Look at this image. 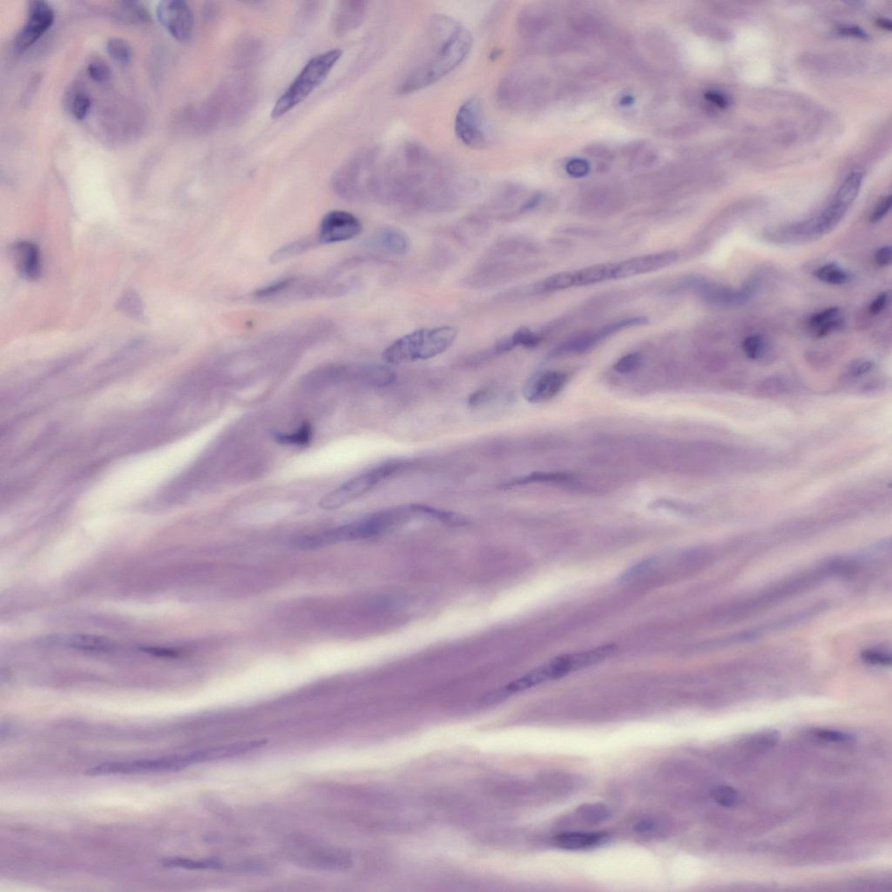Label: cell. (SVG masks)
<instances>
[{"label": "cell", "instance_id": "obj_1", "mask_svg": "<svg viewBox=\"0 0 892 892\" xmlns=\"http://www.w3.org/2000/svg\"><path fill=\"white\" fill-rule=\"evenodd\" d=\"M379 176V201L424 210L454 207L474 187L417 142L383 156Z\"/></svg>", "mask_w": 892, "mask_h": 892}, {"label": "cell", "instance_id": "obj_2", "mask_svg": "<svg viewBox=\"0 0 892 892\" xmlns=\"http://www.w3.org/2000/svg\"><path fill=\"white\" fill-rule=\"evenodd\" d=\"M472 37L461 23L445 15L431 17L417 63L401 81L397 92L409 95L447 76L468 58Z\"/></svg>", "mask_w": 892, "mask_h": 892}, {"label": "cell", "instance_id": "obj_3", "mask_svg": "<svg viewBox=\"0 0 892 892\" xmlns=\"http://www.w3.org/2000/svg\"><path fill=\"white\" fill-rule=\"evenodd\" d=\"M415 514L411 509L382 511L355 522L333 528L324 533L304 535L293 540V547L299 550H314L341 542L365 540L379 536L399 526Z\"/></svg>", "mask_w": 892, "mask_h": 892}, {"label": "cell", "instance_id": "obj_4", "mask_svg": "<svg viewBox=\"0 0 892 892\" xmlns=\"http://www.w3.org/2000/svg\"><path fill=\"white\" fill-rule=\"evenodd\" d=\"M383 154L379 149L359 151L337 171L332 178L335 193L346 201L363 202L376 201Z\"/></svg>", "mask_w": 892, "mask_h": 892}, {"label": "cell", "instance_id": "obj_5", "mask_svg": "<svg viewBox=\"0 0 892 892\" xmlns=\"http://www.w3.org/2000/svg\"><path fill=\"white\" fill-rule=\"evenodd\" d=\"M457 338V329L452 326L418 329L388 346L382 358L393 365L433 358L447 352Z\"/></svg>", "mask_w": 892, "mask_h": 892}, {"label": "cell", "instance_id": "obj_6", "mask_svg": "<svg viewBox=\"0 0 892 892\" xmlns=\"http://www.w3.org/2000/svg\"><path fill=\"white\" fill-rule=\"evenodd\" d=\"M342 55V50L333 49L315 55L308 60L287 90L274 103L271 117H282L305 101L326 80Z\"/></svg>", "mask_w": 892, "mask_h": 892}, {"label": "cell", "instance_id": "obj_7", "mask_svg": "<svg viewBox=\"0 0 892 892\" xmlns=\"http://www.w3.org/2000/svg\"><path fill=\"white\" fill-rule=\"evenodd\" d=\"M616 650V645L607 644L588 651L561 655L512 682L509 688L513 693L527 691L545 682L556 680L572 672L598 664L599 662L612 656Z\"/></svg>", "mask_w": 892, "mask_h": 892}, {"label": "cell", "instance_id": "obj_8", "mask_svg": "<svg viewBox=\"0 0 892 892\" xmlns=\"http://www.w3.org/2000/svg\"><path fill=\"white\" fill-rule=\"evenodd\" d=\"M353 288L351 283L288 276L271 283L254 292L253 297L261 302H282L342 296Z\"/></svg>", "mask_w": 892, "mask_h": 892}, {"label": "cell", "instance_id": "obj_9", "mask_svg": "<svg viewBox=\"0 0 892 892\" xmlns=\"http://www.w3.org/2000/svg\"><path fill=\"white\" fill-rule=\"evenodd\" d=\"M406 465V463L399 461L386 463L356 476L342 484L338 488L326 494L319 502V506L324 510L340 509L368 493L384 479L399 472Z\"/></svg>", "mask_w": 892, "mask_h": 892}, {"label": "cell", "instance_id": "obj_10", "mask_svg": "<svg viewBox=\"0 0 892 892\" xmlns=\"http://www.w3.org/2000/svg\"><path fill=\"white\" fill-rule=\"evenodd\" d=\"M190 754L173 756L156 759H142L129 761H115L97 765L88 772L92 777L109 775H133L176 772L193 765Z\"/></svg>", "mask_w": 892, "mask_h": 892}, {"label": "cell", "instance_id": "obj_11", "mask_svg": "<svg viewBox=\"0 0 892 892\" xmlns=\"http://www.w3.org/2000/svg\"><path fill=\"white\" fill-rule=\"evenodd\" d=\"M454 131L457 138L470 149H482L488 145L489 133L479 98L469 99L459 106Z\"/></svg>", "mask_w": 892, "mask_h": 892}, {"label": "cell", "instance_id": "obj_12", "mask_svg": "<svg viewBox=\"0 0 892 892\" xmlns=\"http://www.w3.org/2000/svg\"><path fill=\"white\" fill-rule=\"evenodd\" d=\"M677 258V253L667 251L634 257L620 262L599 264L600 280L602 283L654 272L672 265Z\"/></svg>", "mask_w": 892, "mask_h": 892}, {"label": "cell", "instance_id": "obj_13", "mask_svg": "<svg viewBox=\"0 0 892 892\" xmlns=\"http://www.w3.org/2000/svg\"><path fill=\"white\" fill-rule=\"evenodd\" d=\"M157 18L174 39L187 42L193 36L194 13L183 0H165L157 6Z\"/></svg>", "mask_w": 892, "mask_h": 892}, {"label": "cell", "instance_id": "obj_14", "mask_svg": "<svg viewBox=\"0 0 892 892\" xmlns=\"http://www.w3.org/2000/svg\"><path fill=\"white\" fill-rule=\"evenodd\" d=\"M363 225L351 213L332 210L322 218L317 240L319 245H332L349 241L361 234Z\"/></svg>", "mask_w": 892, "mask_h": 892}, {"label": "cell", "instance_id": "obj_15", "mask_svg": "<svg viewBox=\"0 0 892 892\" xmlns=\"http://www.w3.org/2000/svg\"><path fill=\"white\" fill-rule=\"evenodd\" d=\"M54 22V12L50 5L44 1L30 3L28 17L16 38L15 47L24 51L39 40Z\"/></svg>", "mask_w": 892, "mask_h": 892}, {"label": "cell", "instance_id": "obj_16", "mask_svg": "<svg viewBox=\"0 0 892 892\" xmlns=\"http://www.w3.org/2000/svg\"><path fill=\"white\" fill-rule=\"evenodd\" d=\"M648 320L646 317H632L627 318L613 324L604 326L602 329L595 332L586 333V334L579 336V337L572 338L571 340L561 345L560 347L555 349L554 355H567V354H581V353L589 351L590 349L595 347L597 344L609 336L615 334L616 332L622 331L624 329L636 327V326L647 324Z\"/></svg>", "mask_w": 892, "mask_h": 892}, {"label": "cell", "instance_id": "obj_17", "mask_svg": "<svg viewBox=\"0 0 892 892\" xmlns=\"http://www.w3.org/2000/svg\"><path fill=\"white\" fill-rule=\"evenodd\" d=\"M214 98L221 108L222 115H227L228 113L231 119H239L248 111L254 95L247 82L233 81L222 85Z\"/></svg>", "mask_w": 892, "mask_h": 892}, {"label": "cell", "instance_id": "obj_18", "mask_svg": "<svg viewBox=\"0 0 892 892\" xmlns=\"http://www.w3.org/2000/svg\"><path fill=\"white\" fill-rule=\"evenodd\" d=\"M567 379V376L560 372H547L534 377L523 388L525 399L534 404L547 402L561 392Z\"/></svg>", "mask_w": 892, "mask_h": 892}, {"label": "cell", "instance_id": "obj_19", "mask_svg": "<svg viewBox=\"0 0 892 892\" xmlns=\"http://www.w3.org/2000/svg\"><path fill=\"white\" fill-rule=\"evenodd\" d=\"M367 10L368 2L362 0H345L338 3L332 16L333 33L342 37L358 29L365 22Z\"/></svg>", "mask_w": 892, "mask_h": 892}, {"label": "cell", "instance_id": "obj_20", "mask_svg": "<svg viewBox=\"0 0 892 892\" xmlns=\"http://www.w3.org/2000/svg\"><path fill=\"white\" fill-rule=\"evenodd\" d=\"M12 256L17 271L24 279L35 281L42 270L39 247L29 241H19L12 247Z\"/></svg>", "mask_w": 892, "mask_h": 892}, {"label": "cell", "instance_id": "obj_21", "mask_svg": "<svg viewBox=\"0 0 892 892\" xmlns=\"http://www.w3.org/2000/svg\"><path fill=\"white\" fill-rule=\"evenodd\" d=\"M372 245L393 255H406L411 242L406 233L395 227H383L374 235Z\"/></svg>", "mask_w": 892, "mask_h": 892}, {"label": "cell", "instance_id": "obj_22", "mask_svg": "<svg viewBox=\"0 0 892 892\" xmlns=\"http://www.w3.org/2000/svg\"><path fill=\"white\" fill-rule=\"evenodd\" d=\"M302 859L307 866L324 870H346L352 864L351 857L339 850H314Z\"/></svg>", "mask_w": 892, "mask_h": 892}, {"label": "cell", "instance_id": "obj_23", "mask_svg": "<svg viewBox=\"0 0 892 892\" xmlns=\"http://www.w3.org/2000/svg\"><path fill=\"white\" fill-rule=\"evenodd\" d=\"M609 839L606 832H565L556 836L555 843L562 849L579 850L602 845Z\"/></svg>", "mask_w": 892, "mask_h": 892}, {"label": "cell", "instance_id": "obj_24", "mask_svg": "<svg viewBox=\"0 0 892 892\" xmlns=\"http://www.w3.org/2000/svg\"><path fill=\"white\" fill-rule=\"evenodd\" d=\"M700 294L707 301L715 304H733L743 303L750 296V289L736 291L715 286V284L702 283L698 287Z\"/></svg>", "mask_w": 892, "mask_h": 892}, {"label": "cell", "instance_id": "obj_25", "mask_svg": "<svg viewBox=\"0 0 892 892\" xmlns=\"http://www.w3.org/2000/svg\"><path fill=\"white\" fill-rule=\"evenodd\" d=\"M66 644L75 650L89 652H108L115 650L114 641L105 637L77 634L67 638Z\"/></svg>", "mask_w": 892, "mask_h": 892}, {"label": "cell", "instance_id": "obj_26", "mask_svg": "<svg viewBox=\"0 0 892 892\" xmlns=\"http://www.w3.org/2000/svg\"><path fill=\"white\" fill-rule=\"evenodd\" d=\"M862 180V174L859 172H853L849 174L846 179L843 181L841 186H840L838 193L836 194L835 197L833 199V201L848 209L859 193Z\"/></svg>", "mask_w": 892, "mask_h": 892}, {"label": "cell", "instance_id": "obj_27", "mask_svg": "<svg viewBox=\"0 0 892 892\" xmlns=\"http://www.w3.org/2000/svg\"><path fill=\"white\" fill-rule=\"evenodd\" d=\"M411 507L415 514H420V515L431 518V519L437 520L440 522L449 525V526L464 527L468 525V520L464 517L454 513L434 509V507L423 505V504H413V505H411Z\"/></svg>", "mask_w": 892, "mask_h": 892}, {"label": "cell", "instance_id": "obj_28", "mask_svg": "<svg viewBox=\"0 0 892 892\" xmlns=\"http://www.w3.org/2000/svg\"><path fill=\"white\" fill-rule=\"evenodd\" d=\"M317 242V240L305 238L297 241H294L288 245L281 247L274 251L270 256V262L278 263L284 262L293 257L301 255L302 253L306 252L307 250L313 248Z\"/></svg>", "mask_w": 892, "mask_h": 892}, {"label": "cell", "instance_id": "obj_29", "mask_svg": "<svg viewBox=\"0 0 892 892\" xmlns=\"http://www.w3.org/2000/svg\"><path fill=\"white\" fill-rule=\"evenodd\" d=\"M574 479V476L568 472H538L531 473V474L523 478L518 479L506 484V487L524 486L533 483H565L570 482Z\"/></svg>", "mask_w": 892, "mask_h": 892}, {"label": "cell", "instance_id": "obj_30", "mask_svg": "<svg viewBox=\"0 0 892 892\" xmlns=\"http://www.w3.org/2000/svg\"><path fill=\"white\" fill-rule=\"evenodd\" d=\"M163 864L166 867L183 868L187 870H216L221 869L223 866L221 861L216 859L195 861L183 859V857H171V859H165Z\"/></svg>", "mask_w": 892, "mask_h": 892}, {"label": "cell", "instance_id": "obj_31", "mask_svg": "<svg viewBox=\"0 0 892 892\" xmlns=\"http://www.w3.org/2000/svg\"><path fill=\"white\" fill-rule=\"evenodd\" d=\"M815 276L821 282L832 284V286H841L850 280L849 274L834 263L820 267L816 270Z\"/></svg>", "mask_w": 892, "mask_h": 892}, {"label": "cell", "instance_id": "obj_32", "mask_svg": "<svg viewBox=\"0 0 892 892\" xmlns=\"http://www.w3.org/2000/svg\"><path fill=\"white\" fill-rule=\"evenodd\" d=\"M109 56L119 64H128L131 60L132 50L129 44L121 38H113L106 44Z\"/></svg>", "mask_w": 892, "mask_h": 892}, {"label": "cell", "instance_id": "obj_33", "mask_svg": "<svg viewBox=\"0 0 892 892\" xmlns=\"http://www.w3.org/2000/svg\"><path fill=\"white\" fill-rule=\"evenodd\" d=\"M119 310H122L130 317L137 319V320H142L144 318L142 301H140L138 295L132 290H129L123 295L122 299L119 300Z\"/></svg>", "mask_w": 892, "mask_h": 892}, {"label": "cell", "instance_id": "obj_34", "mask_svg": "<svg viewBox=\"0 0 892 892\" xmlns=\"http://www.w3.org/2000/svg\"><path fill=\"white\" fill-rule=\"evenodd\" d=\"M312 435L311 427L310 424H304L299 428V430L295 431L292 434L280 433L274 432L273 437L276 441L283 445H305L311 441Z\"/></svg>", "mask_w": 892, "mask_h": 892}, {"label": "cell", "instance_id": "obj_35", "mask_svg": "<svg viewBox=\"0 0 892 892\" xmlns=\"http://www.w3.org/2000/svg\"><path fill=\"white\" fill-rule=\"evenodd\" d=\"M792 390V383L784 377H774L761 383L758 392L767 396H777L788 393Z\"/></svg>", "mask_w": 892, "mask_h": 892}, {"label": "cell", "instance_id": "obj_36", "mask_svg": "<svg viewBox=\"0 0 892 892\" xmlns=\"http://www.w3.org/2000/svg\"><path fill=\"white\" fill-rule=\"evenodd\" d=\"M743 349L748 358L752 360H759L765 354L766 344H765L764 338L761 336H750V337L744 339Z\"/></svg>", "mask_w": 892, "mask_h": 892}, {"label": "cell", "instance_id": "obj_37", "mask_svg": "<svg viewBox=\"0 0 892 892\" xmlns=\"http://www.w3.org/2000/svg\"><path fill=\"white\" fill-rule=\"evenodd\" d=\"M511 338H512V340L515 348L519 347V346L525 348L536 347L541 340L540 335L526 327L517 329V331L511 336Z\"/></svg>", "mask_w": 892, "mask_h": 892}, {"label": "cell", "instance_id": "obj_38", "mask_svg": "<svg viewBox=\"0 0 892 892\" xmlns=\"http://www.w3.org/2000/svg\"><path fill=\"white\" fill-rule=\"evenodd\" d=\"M712 797L717 804L727 808L735 807L740 801L738 792L729 786L717 787L713 791Z\"/></svg>", "mask_w": 892, "mask_h": 892}, {"label": "cell", "instance_id": "obj_39", "mask_svg": "<svg viewBox=\"0 0 892 892\" xmlns=\"http://www.w3.org/2000/svg\"><path fill=\"white\" fill-rule=\"evenodd\" d=\"M579 814L588 821H605L610 816L609 808L602 804H584L578 809Z\"/></svg>", "mask_w": 892, "mask_h": 892}, {"label": "cell", "instance_id": "obj_40", "mask_svg": "<svg viewBox=\"0 0 892 892\" xmlns=\"http://www.w3.org/2000/svg\"><path fill=\"white\" fill-rule=\"evenodd\" d=\"M641 361H643V356L639 353H631L619 359L613 368L620 374H629L639 368Z\"/></svg>", "mask_w": 892, "mask_h": 892}, {"label": "cell", "instance_id": "obj_41", "mask_svg": "<svg viewBox=\"0 0 892 892\" xmlns=\"http://www.w3.org/2000/svg\"><path fill=\"white\" fill-rule=\"evenodd\" d=\"M814 736L818 740L834 743H847L852 742L853 737L849 734L839 730L816 729Z\"/></svg>", "mask_w": 892, "mask_h": 892}, {"label": "cell", "instance_id": "obj_42", "mask_svg": "<svg viewBox=\"0 0 892 892\" xmlns=\"http://www.w3.org/2000/svg\"><path fill=\"white\" fill-rule=\"evenodd\" d=\"M861 658H862V660L867 664L882 666V667L890 666L891 661V654L880 650H869L864 651L862 655H861Z\"/></svg>", "mask_w": 892, "mask_h": 892}, {"label": "cell", "instance_id": "obj_43", "mask_svg": "<svg viewBox=\"0 0 892 892\" xmlns=\"http://www.w3.org/2000/svg\"><path fill=\"white\" fill-rule=\"evenodd\" d=\"M840 312H841L840 308L836 307L829 308H826V310L819 311L818 313L813 315L811 319H809V327H811L813 331H815L816 329H818L819 326L825 324V322L839 317Z\"/></svg>", "mask_w": 892, "mask_h": 892}, {"label": "cell", "instance_id": "obj_44", "mask_svg": "<svg viewBox=\"0 0 892 892\" xmlns=\"http://www.w3.org/2000/svg\"><path fill=\"white\" fill-rule=\"evenodd\" d=\"M90 108V99L88 95L82 94V92L75 96L73 102H72V113H73L74 117L78 119H85Z\"/></svg>", "mask_w": 892, "mask_h": 892}, {"label": "cell", "instance_id": "obj_45", "mask_svg": "<svg viewBox=\"0 0 892 892\" xmlns=\"http://www.w3.org/2000/svg\"><path fill=\"white\" fill-rule=\"evenodd\" d=\"M88 71L89 76L97 82H105L108 81L110 76H111L110 68L103 61H92L89 64Z\"/></svg>", "mask_w": 892, "mask_h": 892}, {"label": "cell", "instance_id": "obj_46", "mask_svg": "<svg viewBox=\"0 0 892 892\" xmlns=\"http://www.w3.org/2000/svg\"><path fill=\"white\" fill-rule=\"evenodd\" d=\"M655 563H656V561L654 560V559H650V560L644 561L639 564L634 565L622 575L623 581H631V579L639 577V576L646 575L647 572H650L654 567Z\"/></svg>", "mask_w": 892, "mask_h": 892}, {"label": "cell", "instance_id": "obj_47", "mask_svg": "<svg viewBox=\"0 0 892 892\" xmlns=\"http://www.w3.org/2000/svg\"><path fill=\"white\" fill-rule=\"evenodd\" d=\"M874 368V363L871 361H856L848 367L845 372L846 379H857V377L866 375Z\"/></svg>", "mask_w": 892, "mask_h": 892}, {"label": "cell", "instance_id": "obj_48", "mask_svg": "<svg viewBox=\"0 0 892 892\" xmlns=\"http://www.w3.org/2000/svg\"><path fill=\"white\" fill-rule=\"evenodd\" d=\"M845 321L839 317L819 326V327L816 329L814 331L816 337L825 338L826 336L832 334L833 332L842 331V329L845 328Z\"/></svg>", "mask_w": 892, "mask_h": 892}, {"label": "cell", "instance_id": "obj_49", "mask_svg": "<svg viewBox=\"0 0 892 892\" xmlns=\"http://www.w3.org/2000/svg\"><path fill=\"white\" fill-rule=\"evenodd\" d=\"M891 204V197H885L884 200L881 201L880 204L877 206V208L874 209L873 214L870 216V221L871 222H877L881 221V220L888 214V212L890 211Z\"/></svg>", "mask_w": 892, "mask_h": 892}, {"label": "cell", "instance_id": "obj_50", "mask_svg": "<svg viewBox=\"0 0 892 892\" xmlns=\"http://www.w3.org/2000/svg\"><path fill=\"white\" fill-rule=\"evenodd\" d=\"M892 260V249L890 246H885L878 249L875 254V261L877 265L880 267H887L890 265Z\"/></svg>", "mask_w": 892, "mask_h": 892}, {"label": "cell", "instance_id": "obj_51", "mask_svg": "<svg viewBox=\"0 0 892 892\" xmlns=\"http://www.w3.org/2000/svg\"><path fill=\"white\" fill-rule=\"evenodd\" d=\"M889 297H890V295H889V291H887V292L881 294L879 296L875 298L869 307L870 313L873 315L879 314L880 312L886 307L889 302Z\"/></svg>", "mask_w": 892, "mask_h": 892}, {"label": "cell", "instance_id": "obj_52", "mask_svg": "<svg viewBox=\"0 0 892 892\" xmlns=\"http://www.w3.org/2000/svg\"><path fill=\"white\" fill-rule=\"evenodd\" d=\"M492 397V393H490V390H480L470 396L468 403L470 406H478L480 404L488 402Z\"/></svg>", "mask_w": 892, "mask_h": 892}, {"label": "cell", "instance_id": "obj_53", "mask_svg": "<svg viewBox=\"0 0 892 892\" xmlns=\"http://www.w3.org/2000/svg\"><path fill=\"white\" fill-rule=\"evenodd\" d=\"M706 98L720 108H726L729 106V98H727L725 95L720 94L719 92L710 91L707 92Z\"/></svg>", "mask_w": 892, "mask_h": 892}, {"label": "cell", "instance_id": "obj_54", "mask_svg": "<svg viewBox=\"0 0 892 892\" xmlns=\"http://www.w3.org/2000/svg\"><path fill=\"white\" fill-rule=\"evenodd\" d=\"M142 650L147 652V653L156 654L157 656L161 657H176L177 655L176 651L167 650V648L146 647H143Z\"/></svg>", "mask_w": 892, "mask_h": 892}, {"label": "cell", "instance_id": "obj_55", "mask_svg": "<svg viewBox=\"0 0 892 892\" xmlns=\"http://www.w3.org/2000/svg\"><path fill=\"white\" fill-rule=\"evenodd\" d=\"M840 32H841L842 34H846V35H849V36H854L857 38L866 37V33H864V31L859 28V27H853V26L842 27V28L840 29Z\"/></svg>", "mask_w": 892, "mask_h": 892}, {"label": "cell", "instance_id": "obj_56", "mask_svg": "<svg viewBox=\"0 0 892 892\" xmlns=\"http://www.w3.org/2000/svg\"><path fill=\"white\" fill-rule=\"evenodd\" d=\"M877 26L884 30H888V31L891 30V22H888V20L886 19L877 20Z\"/></svg>", "mask_w": 892, "mask_h": 892}]
</instances>
